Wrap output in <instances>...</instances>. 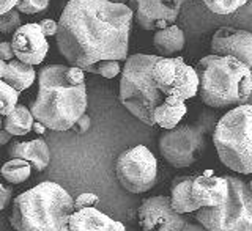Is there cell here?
<instances>
[{"instance_id":"9c48e42d","label":"cell","mask_w":252,"mask_h":231,"mask_svg":"<svg viewBox=\"0 0 252 231\" xmlns=\"http://www.w3.org/2000/svg\"><path fill=\"white\" fill-rule=\"evenodd\" d=\"M159 153L172 167L186 169L200 159L205 149V135L192 124L177 126L159 135Z\"/></svg>"},{"instance_id":"e575fe53","label":"cell","mask_w":252,"mask_h":231,"mask_svg":"<svg viewBox=\"0 0 252 231\" xmlns=\"http://www.w3.org/2000/svg\"><path fill=\"white\" fill-rule=\"evenodd\" d=\"M16 3H18V0H0V14L8 13L13 8H16Z\"/></svg>"},{"instance_id":"cb8c5ba5","label":"cell","mask_w":252,"mask_h":231,"mask_svg":"<svg viewBox=\"0 0 252 231\" xmlns=\"http://www.w3.org/2000/svg\"><path fill=\"white\" fill-rule=\"evenodd\" d=\"M19 91L0 79V115L6 116L18 107Z\"/></svg>"},{"instance_id":"4fadbf2b","label":"cell","mask_w":252,"mask_h":231,"mask_svg":"<svg viewBox=\"0 0 252 231\" xmlns=\"http://www.w3.org/2000/svg\"><path fill=\"white\" fill-rule=\"evenodd\" d=\"M11 46L14 57L27 63V65H39L49 52V43L43 33L39 24H24L14 31Z\"/></svg>"},{"instance_id":"7bdbcfd3","label":"cell","mask_w":252,"mask_h":231,"mask_svg":"<svg viewBox=\"0 0 252 231\" xmlns=\"http://www.w3.org/2000/svg\"><path fill=\"white\" fill-rule=\"evenodd\" d=\"M194 2H195V0H194Z\"/></svg>"},{"instance_id":"d4e9b609","label":"cell","mask_w":252,"mask_h":231,"mask_svg":"<svg viewBox=\"0 0 252 231\" xmlns=\"http://www.w3.org/2000/svg\"><path fill=\"white\" fill-rule=\"evenodd\" d=\"M85 73L99 74L104 79H114L122 73V65L118 60H101L84 68Z\"/></svg>"},{"instance_id":"7a4b0ae2","label":"cell","mask_w":252,"mask_h":231,"mask_svg":"<svg viewBox=\"0 0 252 231\" xmlns=\"http://www.w3.org/2000/svg\"><path fill=\"white\" fill-rule=\"evenodd\" d=\"M87 110V87L68 76V66L47 65L38 71V94L30 104L35 121L52 131H69Z\"/></svg>"},{"instance_id":"5bb4252c","label":"cell","mask_w":252,"mask_h":231,"mask_svg":"<svg viewBox=\"0 0 252 231\" xmlns=\"http://www.w3.org/2000/svg\"><path fill=\"white\" fill-rule=\"evenodd\" d=\"M211 52L233 57L246 66H252V33L235 27H220L211 38Z\"/></svg>"},{"instance_id":"74e56055","label":"cell","mask_w":252,"mask_h":231,"mask_svg":"<svg viewBox=\"0 0 252 231\" xmlns=\"http://www.w3.org/2000/svg\"><path fill=\"white\" fill-rule=\"evenodd\" d=\"M246 5H248V10H249V13L252 14V0H248V3H246Z\"/></svg>"},{"instance_id":"603a6c76","label":"cell","mask_w":252,"mask_h":231,"mask_svg":"<svg viewBox=\"0 0 252 231\" xmlns=\"http://www.w3.org/2000/svg\"><path fill=\"white\" fill-rule=\"evenodd\" d=\"M0 173H2L3 179L11 182V184H22L30 178L32 165L24 159H10L2 165Z\"/></svg>"},{"instance_id":"52a82bcc","label":"cell","mask_w":252,"mask_h":231,"mask_svg":"<svg viewBox=\"0 0 252 231\" xmlns=\"http://www.w3.org/2000/svg\"><path fill=\"white\" fill-rule=\"evenodd\" d=\"M228 197L224 204L200 208L195 219L207 231H252V190L248 182L227 174Z\"/></svg>"},{"instance_id":"30bf717a","label":"cell","mask_w":252,"mask_h":231,"mask_svg":"<svg viewBox=\"0 0 252 231\" xmlns=\"http://www.w3.org/2000/svg\"><path fill=\"white\" fill-rule=\"evenodd\" d=\"M153 79L165 96L188 101L199 94V76L181 57H159L153 66Z\"/></svg>"},{"instance_id":"ba28073f","label":"cell","mask_w":252,"mask_h":231,"mask_svg":"<svg viewBox=\"0 0 252 231\" xmlns=\"http://www.w3.org/2000/svg\"><path fill=\"white\" fill-rule=\"evenodd\" d=\"M117 179L131 194H144L153 189L158 179L155 154L144 145L123 151L115 164Z\"/></svg>"},{"instance_id":"4dcf8cb0","label":"cell","mask_w":252,"mask_h":231,"mask_svg":"<svg viewBox=\"0 0 252 231\" xmlns=\"http://www.w3.org/2000/svg\"><path fill=\"white\" fill-rule=\"evenodd\" d=\"M13 198V190L10 187H5L2 182H0V211H3L8 204H10Z\"/></svg>"},{"instance_id":"836d02e7","label":"cell","mask_w":252,"mask_h":231,"mask_svg":"<svg viewBox=\"0 0 252 231\" xmlns=\"http://www.w3.org/2000/svg\"><path fill=\"white\" fill-rule=\"evenodd\" d=\"M181 231H207V228H205L199 220L197 222H186L183 230Z\"/></svg>"},{"instance_id":"f35d334b","label":"cell","mask_w":252,"mask_h":231,"mask_svg":"<svg viewBox=\"0 0 252 231\" xmlns=\"http://www.w3.org/2000/svg\"><path fill=\"white\" fill-rule=\"evenodd\" d=\"M60 231H71V230H69V225H65V227H63Z\"/></svg>"},{"instance_id":"44dd1931","label":"cell","mask_w":252,"mask_h":231,"mask_svg":"<svg viewBox=\"0 0 252 231\" xmlns=\"http://www.w3.org/2000/svg\"><path fill=\"white\" fill-rule=\"evenodd\" d=\"M36 79V71L32 65H27L18 58H13L10 61H6V69L3 79L8 85H11L14 90H18L19 93L30 88L33 85Z\"/></svg>"},{"instance_id":"d590c367","label":"cell","mask_w":252,"mask_h":231,"mask_svg":"<svg viewBox=\"0 0 252 231\" xmlns=\"http://www.w3.org/2000/svg\"><path fill=\"white\" fill-rule=\"evenodd\" d=\"M11 139H13V135L10 132L5 129H0V145H8V143L11 142Z\"/></svg>"},{"instance_id":"4316f807","label":"cell","mask_w":252,"mask_h":231,"mask_svg":"<svg viewBox=\"0 0 252 231\" xmlns=\"http://www.w3.org/2000/svg\"><path fill=\"white\" fill-rule=\"evenodd\" d=\"M22 26L21 13L13 8L8 13L0 14V33L3 35H14V31Z\"/></svg>"},{"instance_id":"484cf974","label":"cell","mask_w":252,"mask_h":231,"mask_svg":"<svg viewBox=\"0 0 252 231\" xmlns=\"http://www.w3.org/2000/svg\"><path fill=\"white\" fill-rule=\"evenodd\" d=\"M205 6L216 14H230L248 3V0H203Z\"/></svg>"},{"instance_id":"ab89813d","label":"cell","mask_w":252,"mask_h":231,"mask_svg":"<svg viewBox=\"0 0 252 231\" xmlns=\"http://www.w3.org/2000/svg\"><path fill=\"white\" fill-rule=\"evenodd\" d=\"M3 127V119H2V115H0V129Z\"/></svg>"},{"instance_id":"2e32d148","label":"cell","mask_w":252,"mask_h":231,"mask_svg":"<svg viewBox=\"0 0 252 231\" xmlns=\"http://www.w3.org/2000/svg\"><path fill=\"white\" fill-rule=\"evenodd\" d=\"M68 225L71 231H126L122 222L110 219L96 208L74 211Z\"/></svg>"},{"instance_id":"ffe728a7","label":"cell","mask_w":252,"mask_h":231,"mask_svg":"<svg viewBox=\"0 0 252 231\" xmlns=\"http://www.w3.org/2000/svg\"><path fill=\"white\" fill-rule=\"evenodd\" d=\"M185 31L177 24H173V26L167 29L156 30L153 36V46L159 57H172L173 54L181 52L185 47Z\"/></svg>"},{"instance_id":"7c38bea8","label":"cell","mask_w":252,"mask_h":231,"mask_svg":"<svg viewBox=\"0 0 252 231\" xmlns=\"http://www.w3.org/2000/svg\"><path fill=\"white\" fill-rule=\"evenodd\" d=\"M185 0H129V8L144 30H162L175 24Z\"/></svg>"},{"instance_id":"e0dca14e","label":"cell","mask_w":252,"mask_h":231,"mask_svg":"<svg viewBox=\"0 0 252 231\" xmlns=\"http://www.w3.org/2000/svg\"><path fill=\"white\" fill-rule=\"evenodd\" d=\"M11 159H24L30 162L32 169L44 172L51 162V149L43 139H33L29 142H13L8 148Z\"/></svg>"},{"instance_id":"8d00e7d4","label":"cell","mask_w":252,"mask_h":231,"mask_svg":"<svg viewBox=\"0 0 252 231\" xmlns=\"http://www.w3.org/2000/svg\"><path fill=\"white\" fill-rule=\"evenodd\" d=\"M46 129H47V127H46L43 123H39V121H35V123H33V131H35L36 134H44Z\"/></svg>"},{"instance_id":"8fae6325","label":"cell","mask_w":252,"mask_h":231,"mask_svg":"<svg viewBox=\"0 0 252 231\" xmlns=\"http://www.w3.org/2000/svg\"><path fill=\"white\" fill-rule=\"evenodd\" d=\"M142 231H181L186 224L185 214L173 209L170 197H150L139 208Z\"/></svg>"},{"instance_id":"d6a6232c","label":"cell","mask_w":252,"mask_h":231,"mask_svg":"<svg viewBox=\"0 0 252 231\" xmlns=\"http://www.w3.org/2000/svg\"><path fill=\"white\" fill-rule=\"evenodd\" d=\"M90 124H92L90 116H89V115H84V116H81V118L77 119V123L73 126V129H74L77 134H85L87 131L90 129Z\"/></svg>"},{"instance_id":"b9f144b4","label":"cell","mask_w":252,"mask_h":231,"mask_svg":"<svg viewBox=\"0 0 252 231\" xmlns=\"http://www.w3.org/2000/svg\"><path fill=\"white\" fill-rule=\"evenodd\" d=\"M2 41H3V39H2V38H0V43H2Z\"/></svg>"},{"instance_id":"9a60e30c","label":"cell","mask_w":252,"mask_h":231,"mask_svg":"<svg viewBox=\"0 0 252 231\" xmlns=\"http://www.w3.org/2000/svg\"><path fill=\"white\" fill-rule=\"evenodd\" d=\"M228 197V182L225 176H215L211 170L194 176L192 198L199 208H215L224 204Z\"/></svg>"},{"instance_id":"ac0fdd59","label":"cell","mask_w":252,"mask_h":231,"mask_svg":"<svg viewBox=\"0 0 252 231\" xmlns=\"http://www.w3.org/2000/svg\"><path fill=\"white\" fill-rule=\"evenodd\" d=\"M192 174H183L177 176L170 186V202L173 209L180 214H189L199 211V204L192 198Z\"/></svg>"},{"instance_id":"83f0119b","label":"cell","mask_w":252,"mask_h":231,"mask_svg":"<svg viewBox=\"0 0 252 231\" xmlns=\"http://www.w3.org/2000/svg\"><path fill=\"white\" fill-rule=\"evenodd\" d=\"M49 6V0H18L16 10L24 14H36Z\"/></svg>"},{"instance_id":"1f68e13d","label":"cell","mask_w":252,"mask_h":231,"mask_svg":"<svg viewBox=\"0 0 252 231\" xmlns=\"http://www.w3.org/2000/svg\"><path fill=\"white\" fill-rule=\"evenodd\" d=\"M0 58H2L3 61H10V60L16 58L11 41H2V43H0Z\"/></svg>"},{"instance_id":"d6986e66","label":"cell","mask_w":252,"mask_h":231,"mask_svg":"<svg viewBox=\"0 0 252 231\" xmlns=\"http://www.w3.org/2000/svg\"><path fill=\"white\" fill-rule=\"evenodd\" d=\"M188 112V107L183 99L175 98V96H165L162 104H159L155 109V124L159 126L161 129L167 131L173 129L180 124L181 119L185 118Z\"/></svg>"},{"instance_id":"6da1fadb","label":"cell","mask_w":252,"mask_h":231,"mask_svg":"<svg viewBox=\"0 0 252 231\" xmlns=\"http://www.w3.org/2000/svg\"><path fill=\"white\" fill-rule=\"evenodd\" d=\"M132 18L125 3L69 0L59 19L57 47L68 63L82 69L101 60H126Z\"/></svg>"},{"instance_id":"5b68a950","label":"cell","mask_w":252,"mask_h":231,"mask_svg":"<svg viewBox=\"0 0 252 231\" xmlns=\"http://www.w3.org/2000/svg\"><path fill=\"white\" fill-rule=\"evenodd\" d=\"M159 55L134 54L126 58L120 79V101L129 112L148 126L155 124V109L162 104L165 94L153 79V66Z\"/></svg>"},{"instance_id":"f1b7e54d","label":"cell","mask_w":252,"mask_h":231,"mask_svg":"<svg viewBox=\"0 0 252 231\" xmlns=\"http://www.w3.org/2000/svg\"><path fill=\"white\" fill-rule=\"evenodd\" d=\"M98 202H99L98 195H94L92 192H84L74 200V209L79 211L84 208H94V204H98Z\"/></svg>"},{"instance_id":"f546056e","label":"cell","mask_w":252,"mask_h":231,"mask_svg":"<svg viewBox=\"0 0 252 231\" xmlns=\"http://www.w3.org/2000/svg\"><path fill=\"white\" fill-rule=\"evenodd\" d=\"M39 27H41L43 33L47 36H55L59 31V22H55L52 19H43L41 22H39Z\"/></svg>"},{"instance_id":"8992f818","label":"cell","mask_w":252,"mask_h":231,"mask_svg":"<svg viewBox=\"0 0 252 231\" xmlns=\"http://www.w3.org/2000/svg\"><path fill=\"white\" fill-rule=\"evenodd\" d=\"M213 143L225 167L240 174H252V104L228 110L215 127Z\"/></svg>"},{"instance_id":"277c9868","label":"cell","mask_w":252,"mask_h":231,"mask_svg":"<svg viewBox=\"0 0 252 231\" xmlns=\"http://www.w3.org/2000/svg\"><path fill=\"white\" fill-rule=\"evenodd\" d=\"M199 76V96L215 109L246 104L252 94V71L233 57L210 54L195 65Z\"/></svg>"},{"instance_id":"60d3db41","label":"cell","mask_w":252,"mask_h":231,"mask_svg":"<svg viewBox=\"0 0 252 231\" xmlns=\"http://www.w3.org/2000/svg\"><path fill=\"white\" fill-rule=\"evenodd\" d=\"M249 189H251V190H252V179H251V181H249Z\"/></svg>"},{"instance_id":"3957f363","label":"cell","mask_w":252,"mask_h":231,"mask_svg":"<svg viewBox=\"0 0 252 231\" xmlns=\"http://www.w3.org/2000/svg\"><path fill=\"white\" fill-rule=\"evenodd\" d=\"M74 211V200L66 190L44 181L14 198L10 224L16 231H60Z\"/></svg>"},{"instance_id":"7402d4cb","label":"cell","mask_w":252,"mask_h":231,"mask_svg":"<svg viewBox=\"0 0 252 231\" xmlns=\"http://www.w3.org/2000/svg\"><path fill=\"white\" fill-rule=\"evenodd\" d=\"M35 118L32 115L30 109L18 104L10 115L3 118V129L8 131L11 135H27L33 129Z\"/></svg>"}]
</instances>
